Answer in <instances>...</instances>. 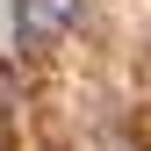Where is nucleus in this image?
<instances>
[{"label": "nucleus", "mask_w": 151, "mask_h": 151, "mask_svg": "<svg viewBox=\"0 0 151 151\" xmlns=\"http://www.w3.org/2000/svg\"><path fill=\"white\" fill-rule=\"evenodd\" d=\"M72 22H79V0H14V36L29 50H50Z\"/></svg>", "instance_id": "nucleus-1"}]
</instances>
